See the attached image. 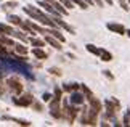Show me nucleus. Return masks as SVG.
<instances>
[{
    "mask_svg": "<svg viewBox=\"0 0 130 127\" xmlns=\"http://www.w3.org/2000/svg\"><path fill=\"white\" fill-rule=\"evenodd\" d=\"M13 101H14L16 105H19V106H29V105L32 103V96L27 93V95H23L21 98H14Z\"/></svg>",
    "mask_w": 130,
    "mask_h": 127,
    "instance_id": "obj_3",
    "label": "nucleus"
},
{
    "mask_svg": "<svg viewBox=\"0 0 130 127\" xmlns=\"http://www.w3.org/2000/svg\"><path fill=\"white\" fill-rule=\"evenodd\" d=\"M7 84H8V87L11 89V92H13V93H21L23 85L19 84L16 79H8V80H7Z\"/></svg>",
    "mask_w": 130,
    "mask_h": 127,
    "instance_id": "obj_1",
    "label": "nucleus"
},
{
    "mask_svg": "<svg viewBox=\"0 0 130 127\" xmlns=\"http://www.w3.org/2000/svg\"><path fill=\"white\" fill-rule=\"evenodd\" d=\"M0 32L5 34V35H13V27H10L8 24H3V23H0Z\"/></svg>",
    "mask_w": 130,
    "mask_h": 127,
    "instance_id": "obj_5",
    "label": "nucleus"
},
{
    "mask_svg": "<svg viewBox=\"0 0 130 127\" xmlns=\"http://www.w3.org/2000/svg\"><path fill=\"white\" fill-rule=\"evenodd\" d=\"M100 57H101L103 61H111L112 60V55L109 52H106V50H100Z\"/></svg>",
    "mask_w": 130,
    "mask_h": 127,
    "instance_id": "obj_8",
    "label": "nucleus"
},
{
    "mask_svg": "<svg viewBox=\"0 0 130 127\" xmlns=\"http://www.w3.org/2000/svg\"><path fill=\"white\" fill-rule=\"evenodd\" d=\"M55 95H56V98H59V95H61V90H59L58 87L55 89Z\"/></svg>",
    "mask_w": 130,
    "mask_h": 127,
    "instance_id": "obj_20",
    "label": "nucleus"
},
{
    "mask_svg": "<svg viewBox=\"0 0 130 127\" xmlns=\"http://www.w3.org/2000/svg\"><path fill=\"white\" fill-rule=\"evenodd\" d=\"M50 32H52L55 37L59 40V42H64V35H63V34H59V31H56V29H55V31H50Z\"/></svg>",
    "mask_w": 130,
    "mask_h": 127,
    "instance_id": "obj_12",
    "label": "nucleus"
},
{
    "mask_svg": "<svg viewBox=\"0 0 130 127\" xmlns=\"http://www.w3.org/2000/svg\"><path fill=\"white\" fill-rule=\"evenodd\" d=\"M32 53H34V57H37L39 60H45V58H47V53H45L43 50H40V47H36L32 50Z\"/></svg>",
    "mask_w": 130,
    "mask_h": 127,
    "instance_id": "obj_7",
    "label": "nucleus"
},
{
    "mask_svg": "<svg viewBox=\"0 0 130 127\" xmlns=\"http://www.w3.org/2000/svg\"><path fill=\"white\" fill-rule=\"evenodd\" d=\"M93 2L96 3V5H100V7H101V5H103V0H93Z\"/></svg>",
    "mask_w": 130,
    "mask_h": 127,
    "instance_id": "obj_21",
    "label": "nucleus"
},
{
    "mask_svg": "<svg viewBox=\"0 0 130 127\" xmlns=\"http://www.w3.org/2000/svg\"><path fill=\"white\" fill-rule=\"evenodd\" d=\"M82 90H84V93L87 95V98H90V96H92V92H90V89L87 87V85H84V84H82Z\"/></svg>",
    "mask_w": 130,
    "mask_h": 127,
    "instance_id": "obj_15",
    "label": "nucleus"
},
{
    "mask_svg": "<svg viewBox=\"0 0 130 127\" xmlns=\"http://www.w3.org/2000/svg\"><path fill=\"white\" fill-rule=\"evenodd\" d=\"M125 32H127V34H128V35H130V29H128V31H125Z\"/></svg>",
    "mask_w": 130,
    "mask_h": 127,
    "instance_id": "obj_23",
    "label": "nucleus"
},
{
    "mask_svg": "<svg viewBox=\"0 0 130 127\" xmlns=\"http://www.w3.org/2000/svg\"><path fill=\"white\" fill-rule=\"evenodd\" d=\"M72 2H74V3H77L80 8H87V3L84 2V0H72Z\"/></svg>",
    "mask_w": 130,
    "mask_h": 127,
    "instance_id": "obj_16",
    "label": "nucleus"
},
{
    "mask_svg": "<svg viewBox=\"0 0 130 127\" xmlns=\"http://www.w3.org/2000/svg\"><path fill=\"white\" fill-rule=\"evenodd\" d=\"M16 52H18V53H21V55H26V53H27V48L18 44V45H16Z\"/></svg>",
    "mask_w": 130,
    "mask_h": 127,
    "instance_id": "obj_14",
    "label": "nucleus"
},
{
    "mask_svg": "<svg viewBox=\"0 0 130 127\" xmlns=\"http://www.w3.org/2000/svg\"><path fill=\"white\" fill-rule=\"evenodd\" d=\"M13 35H16L18 39H21V40H27L26 39V35H23V34H19V32H13Z\"/></svg>",
    "mask_w": 130,
    "mask_h": 127,
    "instance_id": "obj_18",
    "label": "nucleus"
},
{
    "mask_svg": "<svg viewBox=\"0 0 130 127\" xmlns=\"http://www.w3.org/2000/svg\"><path fill=\"white\" fill-rule=\"evenodd\" d=\"M50 73H53V74H58V76H59V69H56V68H50Z\"/></svg>",
    "mask_w": 130,
    "mask_h": 127,
    "instance_id": "obj_19",
    "label": "nucleus"
},
{
    "mask_svg": "<svg viewBox=\"0 0 130 127\" xmlns=\"http://www.w3.org/2000/svg\"><path fill=\"white\" fill-rule=\"evenodd\" d=\"M79 89V85L77 84H66V85H63V90H66V92H72V90H77Z\"/></svg>",
    "mask_w": 130,
    "mask_h": 127,
    "instance_id": "obj_9",
    "label": "nucleus"
},
{
    "mask_svg": "<svg viewBox=\"0 0 130 127\" xmlns=\"http://www.w3.org/2000/svg\"><path fill=\"white\" fill-rule=\"evenodd\" d=\"M45 40H47V42H48L50 45H52L53 48H58V50H61V45H59V42H58L56 39H53L52 35H47V37H45Z\"/></svg>",
    "mask_w": 130,
    "mask_h": 127,
    "instance_id": "obj_6",
    "label": "nucleus"
},
{
    "mask_svg": "<svg viewBox=\"0 0 130 127\" xmlns=\"http://www.w3.org/2000/svg\"><path fill=\"white\" fill-rule=\"evenodd\" d=\"M71 103H72V105H82V103H84V95L74 92V93L71 95Z\"/></svg>",
    "mask_w": 130,
    "mask_h": 127,
    "instance_id": "obj_4",
    "label": "nucleus"
},
{
    "mask_svg": "<svg viewBox=\"0 0 130 127\" xmlns=\"http://www.w3.org/2000/svg\"><path fill=\"white\" fill-rule=\"evenodd\" d=\"M31 44L36 45V47H43V40L40 39H31Z\"/></svg>",
    "mask_w": 130,
    "mask_h": 127,
    "instance_id": "obj_13",
    "label": "nucleus"
},
{
    "mask_svg": "<svg viewBox=\"0 0 130 127\" xmlns=\"http://www.w3.org/2000/svg\"><path fill=\"white\" fill-rule=\"evenodd\" d=\"M42 100L43 101H50V100H52V95H50V93H43L42 95Z\"/></svg>",
    "mask_w": 130,
    "mask_h": 127,
    "instance_id": "obj_17",
    "label": "nucleus"
},
{
    "mask_svg": "<svg viewBox=\"0 0 130 127\" xmlns=\"http://www.w3.org/2000/svg\"><path fill=\"white\" fill-rule=\"evenodd\" d=\"M106 27L109 29V31L116 32V34H125V27L122 26V24H117V23H108Z\"/></svg>",
    "mask_w": 130,
    "mask_h": 127,
    "instance_id": "obj_2",
    "label": "nucleus"
},
{
    "mask_svg": "<svg viewBox=\"0 0 130 127\" xmlns=\"http://www.w3.org/2000/svg\"><path fill=\"white\" fill-rule=\"evenodd\" d=\"M87 50H88L90 53H93V55H100V48H96V47H93L92 44H88V45H87Z\"/></svg>",
    "mask_w": 130,
    "mask_h": 127,
    "instance_id": "obj_10",
    "label": "nucleus"
},
{
    "mask_svg": "<svg viewBox=\"0 0 130 127\" xmlns=\"http://www.w3.org/2000/svg\"><path fill=\"white\" fill-rule=\"evenodd\" d=\"M106 2H108V3H112V0H106Z\"/></svg>",
    "mask_w": 130,
    "mask_h": 127,
    "instance_id": "obj_22",
    "label": "nucleus"
},
{
    "mask_svg": "<svg viewBox=\"0 0 130 127\" xmlns=\"http://www.w3.org/2000/svg\"><path fill=\"white\" fill-rule=\"evenodd\" d=\"M8 21L13 23V24H21V19H19L18 16H14V15H10V16H8Z\"/></svg>",
    "mask_w": 130,
    "mask_h": 127,
    "instance_id": "obj_11",
    "label": "nucleus"
}]
</instances>
